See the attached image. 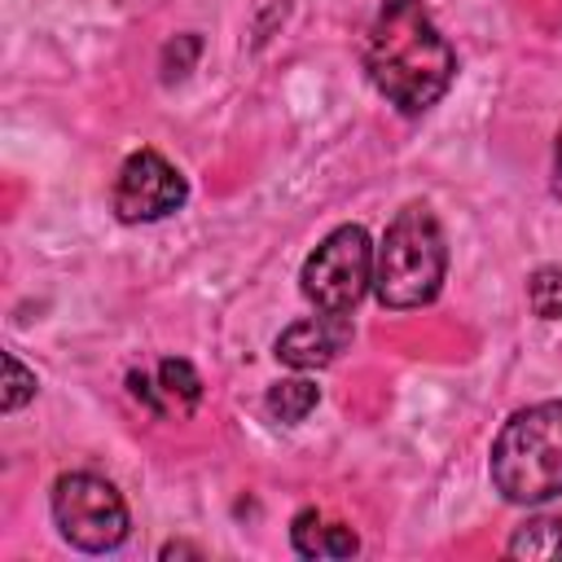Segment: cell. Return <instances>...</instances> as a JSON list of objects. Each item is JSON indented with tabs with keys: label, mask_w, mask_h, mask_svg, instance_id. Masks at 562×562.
<instances>
[{
	"label": "cell",
	"mask_w": 562,
	"mask_h": 562,
	"mask_svg": "<svg viewBox=\"0 0 562 562\" xmlns=\"http://www.w3.org/2000/svg\"><path fill=\"white\" fill-rule=\"evenodd\" d=\"M364 70L400 114H426L448 92L457 53L422 0H382L364 40Z\"/></svg>",
	"instance_id": "cell-1"
},
{
	"label": "cell",
	"mask_w": 562,
	"mask_h": 562,
	"mask_svg": "<svg viewBox=\"0 0 562 562\" xmlns=\"http://www.w3.org/2000/svg\"><path fill=\"white\" fill-rule=\"evenodd\" d=\"M448 277V241L426 202H408L382 233L373 250V294L391 312L426 307L443 290Z\"/></svg>",
	"instance_id": "cell-2"
},
{
	"label": "cell",
	"mask_w": 562,
	"mask_h": 562,
	"mask_svg": "<svg viewBox=\"0 0 562 562\" xmlns=\"http://www.w3.org/2000/svg\"><path fill=\"white\" fill-rule=\"evenodd\" d=\"M492 487L514 505L562 496V400L518 408L492 439Z\"/></svg>",
	"instance_id": "cell-3"
},
{
	"label": "cell",
	"mask_w": 562,
	"mask_h": 562,
	"mask_svg": "<svg viewBox=\"0 0 562 562\" xmlns=\"http://www.w3.org/2000/svg\"><path fill=\"white\" fill-rule=\"evenodd\" d=\"M53 522L61 531L66 544L83 549V553H110L127 540L132 518H127V501L119 496V487L92 470H75L61 474L53 483Z\"/></svg>",
	"instance_id": "cell-4"
},
{
	"label": "cell",
	"mask_w": 562,
	"mask_h": 562,
	"mask_svg": "<svg viewBox=\"0 0 562 562\" xmlns=\"http://www.w3.org/2000/svg\"><path fill=\"white\" fill-rule=\"evenodd\" d=\"M303 299L316 312H351L373 285V241L360 224H338L299 272Z\"/></svg>",
	"instance_id": "cell-5"
},
{
	"label": "cell",
	"mask_w": 562,
	"mask_h": 562,
	"mask_svg": "<svg viewBox=\"0 0 562 562\" xmlns=\"http://www.w3.org/2000/svg\"><path fill=\"white\" fill-rule=\"evenodd\" d=\"M189 202V180L158 154V149H136L110 189V206L123 224H154L167 220Z\"/></svg>",
	"instance_id": "cell-6"
},
{
	"label": "cell",
	"mask_w": 562,
	"mask_h": 562,
	"mask_svg": "<svg viewBox=\"0 0 562 562\" xmlns=\"http://www.w3.org/2000/svg\"><path fill=\"white\" fill-rule=\"evenodd\" d=\"M347 342H351V321H347V312H321V316L294 321V325L277 338V360H285L290 369H321V364H329Z\"/></svg>",
	"instance_id": "cell-7"
},
{
	"label": "cell",
	"mask_w": 562,
	"mask_h": 562,
	"mask_svg": "<svg viewBox=\"0 0 562 562\" xmlns=\"http://www.w3.org/2000/svg\"><path fill=\"white\" fill-rule=\"evenodd\" d=\"M290 540H294V553L303 558H351L360 549L356 531L342 527V522H325L316 509H303L290 527Z\"/></svg>",
	"instance_id": "cell-8"
},
{
	"label": "cell",
	"mask_w": 562,
	"mask_h": 562,
	"mask_svg": "<svg viewBox=\"0 0 562 562\" xmlns=\"http://www.w3.org/2000/svg\"><path fill=\"white\" fill-rule=\"evenodd\" d=\"M316 404H321V386H316V382H307V378H281V382H272V386H268V400H263L268 417H272V422H281V426L303 422Z\"/></svg>",
	"instance_id": "cell-9"
},
{
	"label": "cell",
	"mask_w": 562,
	"mask_h": 562,
	"mask_svg": "<svg viewBox=\"0 0 562 562\" xmlns=\"http://www.w3.org/2000/svg\"><path fill=\"white\" fill-rule=\"evenodd\" d=\"M509 558H562V518L544 514V518H527L509 544H505Z\"/></svg>",
	"instance_id": "cell-10"
},
{
	"label": "cell",
	"mask_w": 562,
	"mask_h": 562,
	"mask_svg": "<svg viewBox=\"0 0 562 562\" xmlns=\"http://www.w3.org/2000/svg\"><path fill=\"white\" fill-rule=\"evenodd\" d=\"M158 391H162L167 404H176L180 413H189V408H198V400H202V378H198V369H193L189 360L167 356V360L158 364Z\"/></svg>",
	"instance_id": "cell-11"
},
{
	"label": "cell",
	"mask_w": 562,
	"mask_h": 562,
	"mask_svg": "<svg viewBox=\"0 0 562 562\" xmlns=\"http://www.w3.org/2000/svg\"><path fill=\"white\" fill-rule=\"evenodd\" d=\"M527 303L540 321H562V268H536L527 277Z\"/></svg>",
	"instance_id": "cell-12"
},
{
	"label": "cell",
	"mask_w": 562,
	"mask_h": 562,
	"mask_svg": "<svg viewBox=\"0 0 562 562\" xmlns=\"http://www.w3.org/2000/svg\"><path fill=\"white\" fill-rule=\"evenodd\" d=\"M35 395V373L13 356V351H4V413H18L26 400Z\"/></svg>",
	"instance_id": "cell-13"
},
{
	"label": "cell",
	"mask_w": 562,
	"mask_h": 562,
	"mask_svg": "<svg viewBox=\"0 0 562 562\" xmlns=\"http://www.w3.org/2000/svg\"><path fill=\"white\" fill-rule=\"evenodd\" d=\"M553 193L562 198V132H558V145H553Z\"/></svg>",
	"instance_id": "cell-14"
},
{
	"label": "cell",
	"mask_w": 562,
	"mask_h": 562,
	"mask_svg": "<svg viewBox=\"0 0 562 562\" xmlns=\"http://www.w3.org/2000/svg\"><path fill=\"white\" fill-rule=\"evenodd\" d=\"M176 553H198V549H189V544H162V558H176Z\"/></svg>",
	"instance_id": "cell-15"
}]
</instances>
